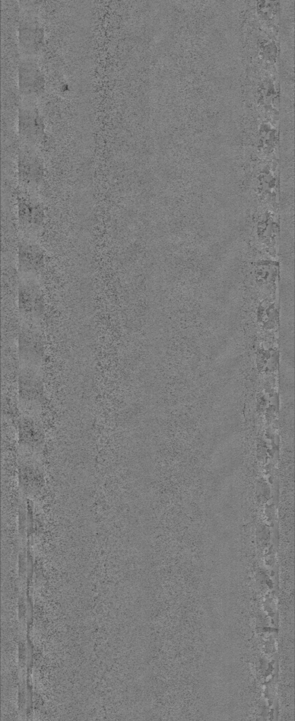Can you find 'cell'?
<instances>
[{
	"instance_id": "6da1fadb",
	"label": "cell",
	"mask_w": 295,
	"mask_h": 721,
	"mask_svg": "<svg viewBox=\"0 0 295 721\" xmlns=\"http://www.w3.org/2000/svg\"><path fill=\"white\" fill-rule=\"evenodd\" d=\"M36 99L23 98L18 109V131L26 144H34L45 135L44 118Z\"/></svg>"
},
{
	"instance_id": "7a4b0ae2",
	"label": "cell",
	"mask_w": 295,
	"mask_h": 721,
	"mask_svg": "<svg viewBox=\"0 0 295 721\" xmlns=\"http://www.w3.org/2000/svg\"><path fill=\"white\" fill-rule=\"evenodd\" d=\"M44 28L39 18L25 13L18 26V46L24 56H36L44 45Z\"/></svg>"
},
{
	"instance_id": "3957f363",
	"label": "cell",
	"mask_w": 295,
	"mask_h": 721,
	"mask_svg": "<svg viewBox=\"0 0 295 721\" xmlns=\"http://www.w3.org/2000/svg\"><path fill=\"white\" fill-rule=\"evenodd\" d=\"M44 74L36 56H24L18 66V90L23 98L36 99L45 88Z\"/></svg>"
},
{
	"instance_id": "277c9868",
	"label": "cell",
	"mask_w": 295,
	"mask_h": 721,
	"mask_svg": "<svg viewBox=\"0 0 295 721\" xmlns=\"http://www.w3.org/2000/svg\"><path fill=\"white\" fill-rule=\"evenodd\" d=\"M18 171L20 180L27 186H35L41 181L43 165L31 144H25L20 150Z\"/></svg>"
},
{
	"instance_id": "5b68a950",
	"label": "cell",
	"mask_w": 295,
	"mask_h": 721,
	"mask_svg": "<svg viewBox=\"0 0 295 721\" xmlns=\"http://www.w3.org/2000/svg\"><path fill=\"white\" fill-rule=\"evenodd\" d=\"M18 259L19 270L24 277H34L42 268L44 256L38 244L25 241L19 245Z\"/></svg>"
},
{
	"instance_id": "8992f818",
	"label": "cell",
	"mask_w": 295,
	"mask_h": 721,
	"mask_svg": "<svg viewBox=\"0 0 295 721\" xmlns=\"http://www.w3.org/2000/svg\"><path fill=\"white\" fill-rule=\"evenodd\" d=\"M18 217L20 222L23 225L35 227L42 222L43 211L37 203L23 199L18 205Z\"/></svg>"
}]
</instances>
